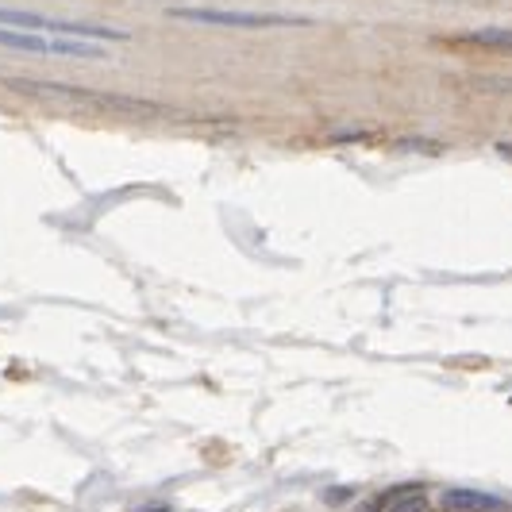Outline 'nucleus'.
Segmentation results:
<instances>
[{
  "label": "nucleus",
  "mask_w": 512,
  "mask_h": 512,
  "mask_svg": "<svg viewBox=\"0 0 512 512\" xmlns=\"http://www.w3.org/2000/svg\"><path fill=\"white\" fill-rule=\"evenodd\" d=\"M443 508L447 512H512L508 501L493 497V493H482V489H447Z\"/></svg>",
  "instance_id": "obj_4"
},
{
  "label": "nucleus",
  "mask_w": 512,
  "mask_h": 512,
  "mask_svg": "<svg viewBox=\"0 0 512 512\" xmlns=\"http://www.w3.org/2000/svg\"><path fill=\"white\" fill-rule=\"evenodd\" d=\"M397 512H428V497H420V501H412V505H405V508H397Z\"/></svg>",
  "instance_id": "obj_6"
},
{
  "label": "nucleus",
  "mask_w": 512,
  "mask_h": 512,
  "mask_svg": "<svg viewBox=\"0 0 512 512\" xmlns=\"http://www.w3.org/2000/svg\"><path fill=\"white\" fill-rule=\"evenodd\" d=\"M139 512H166V505H143Z\"/></svg>",
  "instance_id": "obj_7"
},
{
  "label": "nucleus",
  "mask_w": 512,
  "mask_h": 512,
  "mask_svg": "<svg viewBox=\"0 0 512 512\" xmlns=\"http://www.w3.org/2000/svg\"><path fill=\"white\" fill-rule=\"evenodd\" d=\"M0 27H12V31H54L62 39H127V31L116 27H104V24H85V20H51V15H35V12H15V8H0Z\"/></svg>",
  "instance_id": "obj_1"
},
{
  "label": "nucleus",
  "mask_w": 512,
  "mask_h": 512,
  "mask_svg": "<svg viewBox=\"0 0 512 512\" xmlns=\"http://www.w3.org/2000/svg\"><path fill=\"white\" fill-rule=\"evenodd\" d=\"M0 46H12V51H31V54L104 58L101 46H93L85 39H43V35H35V31H12V27H0Z\"/></svg>",
  "instance_id": "obj_3"
},
{
  "label": "nucleus",
  "mask_w": 512,
  "mask_h": 512,
  "mask_svg": "<svg viewBox=\"0 0 512 512\" xmlns=\"http://www.w3.org/2000/svg\"><path fill=\"white\" fill-rule=\"evenodd\" d=\"M420 497H424V486L420 482H409V486H397L389 493H381V497L374 505H366L362 512H397V508H405V505L420 501Z\"/></svg>",
  "instance_id": "obj_5"
},
{
  "label": "nucleus",
  "mask_w": 512,
  "mask_h": 512,
  "mask_svg": "<svg viewBox=\"0 0 512 512\" xmlns=\"http://www.w3.org/2000/svg\"><path fill=\"white\" fill-rule=\"evenodd\" d=\"M173 20L216 24V27H305L309 20L281 12H235V8H173Z\"/></svg>",
  "instance_id": "obj_2"
}]
</instances>
